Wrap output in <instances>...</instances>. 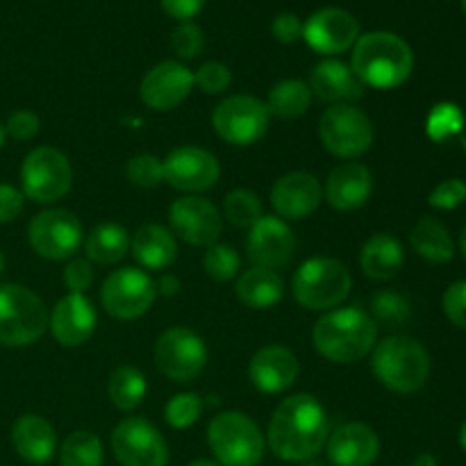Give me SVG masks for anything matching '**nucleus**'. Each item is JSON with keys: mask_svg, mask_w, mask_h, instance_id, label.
I'll return each instance as SVG.
<instances>
[{"mask_svg": "<svg viewBox=\"0 0 466 466\" xmlns=\"http://www.w3.org/2000/svg\"><path fill=\"white\" fill-rule=\"evenodd\" d=\"M137 262L148 271H164L177 259V241L171 230L157 223H146L130 239Z\"/></svg>", "mask_w": 466, "mask_h": 466, "instance_id": "bb28decb", "label": "nucleus"}, {"mask_svg": "<svg viewBox=\"0 0 466 466\" xmlns=\"http://www.w3.org/2000/svg\"><path fill=\"white\" fill-rule=\"evenodd\" d=\"M162 164L164 182L191 196L212 189L221 177L218 159L198 146H177L167 155V159H162Z\"/></svg>", "mask_w": 466, "mask_h": 466, "instance_id": "2eb2a0df", "label": "nucleus"}, {"mask_svg": "<svg viewBox=\"0 0 466 466\" xmlns=\"http://www.w3.org/2000/svg\"><path fill=\"white\" fill-rule=\"evenodd\" d=\"M246 250L255 267L276 268L287 267L296 255V237L289 223L280 217H262L250 228Z\"/></svg>", "mask_w": 466, "mask_h": 466, "instance_id": "6ab92c4d", "label": "nucleus"}, {"mask_svg": "<svg viewBox=\"0 0 466 466\" xmlns=\"http://www.w3.org/2000/svg\"><path fill=\"white\" fill-rule=\"evenodd\" d=\"M59 466H103V444L89 431H76L62 441Z\"/></svg>", "mask_w": 466, "mask_h": 466, "instance_id": "72a5a7b5", "label": "nucleus"}, {"mask_svg": "<svg viewBox=\"0 0 466 466\" xmlns=\"http://www.w3.org/2000/svg\"><path fill=\"white\" fill-rule=\"evenodd\" d=\"M410 244H412L414 253H417L419 258L428 259V262L432 264L451 262L455 255V241L453 237H451L449 228L432 217H423L421 221L412 228Z\"/></svg>", "mask_w": 466, "mask_h": 466, "instance_id": "c756f323", "label": "nucleus"}, {"mask_svg": "<svg viewBox=\"0 0 466 466\" xmlns=\"http://www.w3.org/2000/svg\"><path fill=\"white\" fill-rule=\"evenodd\" d=\"M323 148L341 159H355L373 146V126L355 105H330L319 121Z\"/></svg>", "mask_w": 466, "mask_h": 466, "instance_id": "1a4fd4ad", "label": "nucleus"}, {"mask_svg": "<svg viewBox=\"0 0 466 466\" xmlns=\"http://www.w3.org/2000/svg\"><path fill=\"white\" fill-rule=\"evenodd\" d=\"M203 410V399L198 394L187 391V394H177L168 400L167 408H164V419L176 431H187V428H191L198 421Z\"/></svg>", "mask_w": 466, "mask_h": 466, "instance_id": "4c0bfd02", "label": "nucleus"}, {"mask_svg": "<svg viewBox=\"0 0 466 466\" xmlns=\"http://www.w3.org/2000/svg\"><path fill=\"white\" fill-rule=\"evenodd\" d=\"M299 358L285 346H264L253 355L248 364V378L262 394H282L299 378Z\"/></svg>", "mask_w": 466, "mask_h": 466, "instance_id": "4be33fe9", "label": "nucleus"}, {"mask_svg": "<svg viewBox=\"0 0 466 466\" xmlns=\"http://www.w3.org/2000/svg\"><path fill=\"white\" fill-rule=\"evenodd\" d=\"M157 285V291L164 296H176L177 291H180V280H177L176 276H171V273H164L162 278H159V282H155Z\"/></svg>", "mask_w": 466, "mask_h": 466, "instance_id": "3c124183", "label": "nucleus"}, {"mask_svg": "<svg viewBox=\"0 0 466 466\" xmlns=\"http://www.w3.org/2000/svg\"><path fill=\"white\" fill-rule=\"evenodd\" d=\"M460 250H462V255L466 258V226H464L462 235H460Z\"/></svg>", "mask_w": 466, "mask_h": 466, "instance_id": "6e6d98bb", "label": "nucleus"}, {"mask_svg": "<svg viewBox=\"0 0 466 466\" xmlns=\"http://www.w3.org/2000/svg\"><path fill=\"white\" fill-rule=\"evenodd\" d=\"M267 103L248 94H237L217 105L212 126L217 135L230 146H253L268 132Z\"/></svg>", "mask_w": 466, "mask_h": 466, "instance_id": "9b49d317", "label": "nucleus"}, {"mask_svg": "<svg viewBox=\"0 0 466 466\" xmlns=\"http://www.w3.org/2000/svg\"><path fill=\"white\" fill-rule=\"evenodd\" d=\"M405 264L403 244L390 232H378L367 244L362 246L360 253V267H362L364 276L371 278L376 282L394 280L400 273Z\"/></svg>", "mask_w": 466, "mask_h": 466, "instance_id": "cd10ccee", "label": "nucleus"}, {"mask_svg": "<svg viewBox=\"0 0 466 466\" xmlns=\"http://www.w3.org/2000/svg\"><path fill=\"white\" fill-rule=\"evenodd\" d=\"M328 458L335 466H371L380 455V440L367 423L350 421L337 428L326 441Z\"/></svg>", "mask_w": 466, "mask_h": 466, "instance_id": "5701e85b", "label": "nucleus"}, {"mask_svg": "<svg viewBox=\"0 0 466 466\" xmlns=\"http://www.w3.org/2000/svg\"><path fill=\"white\" fill-rule=\"evenodd\" d=\"M323 200V187L308 171H291L278 177L271 189V205L282 221H300L312 217Z\"/></svg>", "mask_w": 466, "mask_h": 466, "instance_id": "aec40b11", "label": "nucleus"}, {"mask_svg": "<svg viewBox=\"0 0 466 466\" xmlns=\"http://www.w3.org/2000/svg\"><path fill=\"white\" fill-rule=\"evenodd\" d=\"M157 285L146 271L135 267L109 273L100 289V303L109 317L118 321H135L153 308Z\"/></svg>", "mask_w": 466, "mask_h": 466, "instance_id": "f8f14e48", "label": "nucleus"}, {"mask_svg": "<svg viewBox=\"0 0 466 466\" xmlns=\"http://www.w3.org/2000/svg\"><path fill=\"white\" fill-rule=\"evenodd\" d=\"M48 309L44 300L23 285H0V346L35 344L48 328Z\"/></svg>", "mask_w": 466, "mask_h": 466, "instance_id": "0eeeda50", "label": "nucleus"}, {"mask_svg": "<svg viewBox=\"0 0 466 466\" xmlns=\"http://www.w3.org/2000/svg\"><path fill=\"white\" fill-rule=\"evenodd\" d=\"M168 223L173 235L180 237L185 244L209 248L221 237L223 221L217 205L200 196H185L177 198L168 209Z\"/></svg>", "mask_w": 466, "mask_h": 466, "instance_id": "dca6fc26", "label": "nucleus"}, {"mask_svg": "<svg viewBox=\"0 0 466 466\" xmlns=\"http://www.w3.org/2000/svg\"><path fill=\"white\" fill-rule=\"evenodd\" d=\"M146 391H148L146 376L137 367H130V364L116 367L112 371V376H109V400H112L114 408L121 410V412H132V410L139 408L146 399Z\"/></svg>", "mask_w": 466, "mask_h": 466, "instance_id": "2f4dec72", "label": "nucleus"}, {"mask_svg": "<svg viewBox=\"0 0 466 466\" xmlns=\"http://www.w3.org/2000/svg\"><path fill=\"white\" fill-rule=\"evenodd\" d=\"M353 278L350 271L332 258H312L305 259L296 271L291 291L300 308L312 312H330L332 308L341 305L350 294Z\"/></svg>", "mask_w": 466, "mask_h": 466, "instance_id": "423d86ee", "label": "nucleus"}, {"mask_svg": "<svg viewBox=\"0 0 466 466\" xmlns=\"http://www.w3.org/2000/svg\"><path fill=\"white\" fill-rule=\"evenodd\" d=\"M130 250V235L118 223H100L85 241L86 259L96 264H118Z\"/></svg>", "mask_w": 466, "mask_h": 466, "instance_id": "7c9ffc66", "label": "nucleus"}, {"mask_svg": "<svg viewBox=\"0 0 466 466\" xmlns=\"http://www.w3.org/2000/svg\"><path fill=\"white\" fill-rule=\"evenodd\" d=\"M350 68L362 85L390 91L405 85L414 71V53L394 32H369L353 46Z\"/></svg>", "mask_w": 466, "mask_h": 466, "instance_id": "f03ea898", "label": "nucleus"}, {"mask_svg": "<svg viewBox=\"0 0 466 466\" xmlns=\"http://www.w3.org/2000/svg\"><path fill=\"white\" fill-rule=\"evenodd\" d=\"M237 299L250 309H271L285 299V282L271 268L253 267L237 280Z\"/></svg>", "mask_w": 466, "mask_h": 466, "instance_id": "c85d7f7f", "label": "nucleus"}, {"mask_svg": "<svg viewBox=\"0 0 466 466\" xmlns=\"http://www.w3.org/2000/svg\"><path fill=\"white\" fill-rule=\"evenodd\" d=\"M460 446H462L466 453V421L462 423V428H460Z\"/></svg>", "mask_w": 466, "mask_h": 466, "instance_id": "5fc2aeb1", "label": "nucleus"}, {"mask_svg": "<svg viewBox=\"0 0 466 466\" xmlns=\"http://www.w3.org/2000/svg\"><path fill=\"white\" fill-rule=\"evenodd\" d=\"M371 353L373 376L396 394H414L431 378V355L412 337H387Z\"/></svg>", "mask_w": 466, "mask_h": 466, "instance_id": "20e7f679", "label": "nucleus"}, {"mask_svg": "<svg viewBox=\"0 0 466 466\" xmlns=\"http://www.w3.org/2000/svg\"><path fill=\"white\" fill-rule=\"evenodd\" d=\"M330 437L328 412L312 394H296L282 400L268 423V449L285 462L317 458Z\"/></svg>", "mask_w": 466, "mask_h": 466, "instance_id": "f257e3e1", "label": "nucleus"}, {"mask_svg": "<svg viewBox=\"0 0 466 466\" xmlns=\"http://www.w3.org/2000/svg\"><path fill=\"white\" fill-rule=\"evenodd\" d=\"M373 194V176L364 164H339L326 180V200L337 212H355Z\"/></svg>", "mask_w": 466, "mask_h": 466, "instance_id": "b1692460", "label": "nucleus"}, {"mask_svg": "<svg viewBox=\"0 0 466 466\" xmlns=\"http://www.w3.org/2000/svg\"><path fill=\"white\" fill-rule=\"evenodd\" d=\"M171 48L180 59H194L203 53L205 48V35L196 23L185 21L173 30L171 35Z\"/></svg>", "mask_w": 466, "mask_h": 466, "instance_id": "a19ab883", "label": "nucleus"}, {"mask_svg": "<svg viewBox=\"0 0 466 466\" xmlns=\"http://www.w3.org/2000/svg\"><path fill=\"white\" fill-rule=\"evenodd\" d=\"M3 268H5V259H3V255H0V276H3Z\"/></svg>", "mask_w": 466, "mask_h": 466, "instance_id": "13d9d810", "label": "nucleus"}, {"mask_svg": "<svg viewBox=\"0 0 466 466\" xmlns=\"http://www.w3.org/2000/svg\"><path fill=\"white\" fill-rule=\"evenodd\" d=\"M164 7V12L168 14L176 21H191L194 16H198L200 9L205 7V0H159Z\"/></svg>", "mask_w": 466, "mask_h": 466, "instance_id": "8fccbe9b", "label": "nucleus"}, {"mask_svg": "<svg viewBox=\"0 0 466 466\" xmlns=\"http://www.w3.org/2000/svg\"><path fill=\"white\" fill-rule=\"evenodd\" d=\"M27 241L39 258L64 262L82 246V223L68 209H44L27 226Z\"/></svg>", "mask_w": 466, "mask_h": 466, "instance_id": "ddd939ff", "label": "nucleus"}, {"mask_svg": "<svg viewBox=\"0 0 466 466\" xmlns=\"http://www.w3.org/2000/svg\"><path fill=\"white\" fill-rule=\"evenodd\" d=\"M205 273L217 282H230L239 273L241 259L237 250L228 244H212L203 259Z\"/></svg>", "mask_w": 466, "mask_h": 466, "instance_id": "e433bc0d", "label": "nucleus"}, {"mask_svg": "<svg viewBox=\"0 0 466 466\" xmlns=\"http://www.w3.org/2000/svg\"><path fill=\"white\" fill-rule=\"evenodd\" d=\"M194 89V73L180 62H159L144 76L139 96L146 107L155 112H171L187 100Z\"/></svg>", "mask_w": 466, "mask_h": 466, "instance_id": "a211bd4d", "label": "nucleus"}, {"mask_svg": "<svg viewBox=\"0 0 466 466\" xmlns=\"http://www.w3.org/2000/svg\"><path fill=\"white\" fill-rule=\"evenodd\" d=\"M466 200V182L451 177V180L440 182L428 196V203L435 209H455Z\"/></svg>", "mask_w": 466, "mask_h": 466, "instance_id": "37998d69", "label": "nucleus"}, {"mask_svg": "<svg viewBox=\"0 0 466 466\" xmlns=\"http://www.w3.org/2000/svg\"><path fill=\"white\" fill-rule=\"evenodd\" d=\"M271 32L280 44H294V41H299L303 36V21L291 12L278 14L273 18Z\"/></svg>", "mask_w": 466, "mask_h": 466, "instance_id": "09e8293b", "label": "nucleus"}, {"mask_svg": "<svg viewBox=\"0 0 466 466\" xmlns=\"http://www.w3.org/2000/svg\"><path fill=\"white\" fill-rule=\"evenodd\" d=\"M25 208V196L12 185H0V223H12L21 217Z\"/></svg>", "mask_w": 466, "mask_h": 466, "instance_id": "de8ad7c7", "label": "nucleus"}, {"mask_svg": "<svg viewBox=\"0 0 466 466\" xmlns=\"http://www.w3.org/2000/svg\"><path fill=\"white\" fill-rule=\"evenodd\" d=\"M371 309L378 321L387 323V326H403L412 317L410 303L396 291H380V294L373 296Z\"/></svg>", "mask_w": 466, "mask_h": 466, "instance_id": "ea45409f", "label": "nucleus"}, {"mask_svg": "<svg viewBox=\"0 0 466 466\" xmlns=\"http://www.w3.org/2000/svg\"><path fill=\"white\" fill-rule=\"evenodd\" d=\"M187 466H221V464L214 462V460H196V462H191Z\"/></svg>", "mask_w": 466, "mask_h": 466, "instance_id": "864d4df0", "label": "nucleus"}, {"mask_svg": "<svg viewBox=\"0 0 466 466\" xmlns=\"http://www.w3.org/2000/svg\"><path fill=\"white\" fill-rule=\"evenodd\" d=\"M62 280L68 294H85L94 282V267H91L89 259H71L64 267Z\"/></svg>", "mask_w": 466, "mask_h": 466, "instance_id": "c03bdc74", "label": "nucleus"}, {"mask_svg": "<svg viewBox=\"0 0 466 466\" xmlns=\"http://www.w3.org/2000/svg\"><path fill=\"white\" fill-rule=\"evenodd\" d=\"M23 196L35 203H57L71 191L73 168L66 155L50 146L30 150L21 167Z\"/></svg>", "mask_w": 466, "mask_h": 466, "instance_id": "6e6552de", "label": "nucleus"}, {"mask_svg": "<svg viewBox=\"0 0 466 466\" xmlns=\"http://www.w3.org/2000/svg\"><path fill=\"white\" fill-rule=\"evenodd\" d=\"M312 105V89L303 80H282L268 91L267 109L278 118H299Z\"/></svg>", "mask_w": 466, "mask_h": 466, "instance_id": "473e14b6", "label": "nucleus"}, {"mask_svg": "<svg viewBox=\"0 0 466 466\" xmlns=\"http://www.w3.org/2000/svg\"><path fill=\"white\" fill-rule=\"evenodd\" d=\"M3 144H5V127L3 123H0V148H3Z\"/></svg>", "mask_w": 466, "mask_h": 466, "instance_id": "4d7b16f0", "label": "nucleus"}, {"mask_svg": "<svg viewBox=\"0 0 466 466\" xmlns=\"http://www.w3.org/2000/svg\"><path fill=\"white\" fill-rule=\"evenodd\" d=\"M462 7H464V14H466V0H462Z\"/></svg>", "mask_w": 466, "mask_h": 466, "instance_id": "bf43d9fd", "label": "nucleus"}, {"mask_svg": "<svg viewBox=\"0 0 466 466\" xmlns=\"http://www.w3.org/2000/svg\"><path fill=\"white\" fill-rule=\"evenodd\" d=\"M232 73L223 62H205L198 71L194 73V85L203 94H223L230 86Z\"/></svg>", "mask_w": 466, "mask_h": 466, "instance_id": "79ce46f5", "label": "nucleus"}, {"mask_svg": "<svg viewBox=\"0 0 466 466\" xmlns=\"http://www.w3.org/2000/svg\"><path fill=\"white\" fill-rule=\"evenodd\" d=\"M41 121L35 112L30 109H18L12 116L7 118V126H5V135H9L16 141H30L39 135Z\"/></svg>", "mask_w": 466, "mask_h": 466, "instance_id": "a18cd8bd", "label": "nucleus"}, {"mask_svg": "<svg viewBox=\"0 0 466 466\" xmlns=\"http://www.w3.org/2000/svg\"><path fill=\"white\" fill-rule=\"evenodd\" d=\"M412 466H437V460H435V455L421 453V455H417V458H414Z\"/></svg>", "mask_w": 466, "mask_h": 466, "instance_id": "603ef678", "label": "nucleus"}, {"mask_svg": "<svg viewBox=\"0 0 466 466\" xmlns=\"http://www.w3.org/2000/svg\"><path fill=\"white\" fill-rule=\"evenodd\" d=\"M127 180L141 189H153V187L162 185L164 182V164L150 153L135 155L126 167Z\"/></svg>", "mask_w": 466, "mask_h": 466, "instance_id": "58836bf2", "label": "nucleus"}, {"mask_svg": "<svg viewBox=\"0 0 466 466\" xmlns=\"http://www.w3.org/2000/svg\"><path fill=\"white\" fill-rule=\"evenodd\" d=\"M441 305H444V312L449 317V321L466 330V280L453 282L446 289Z\"/></svg>", "mask_w": 466, "mask_h": 466, "instance_id": "49530a36", "label": "nucleus"}, {"mask_svg": "<svg viewBox=\"0 0 466 466\" xmlns=\"http://www.w3.org/2000/svg\"><path fill=\"white\" fill-rule=\"evenodd\" d=\"M223 214H226V218L232 226L253 228L264 217V208L262 200H259V196L255 191L235 189L226 196Z\"/></svg>", "mask_w": 466, "mask_h": 466, "instance_id": "f704fd0d", "label": "nucleus"}, {"mask_svg": "<svg viewBox=\"0 0 466 466\" xmlns=\"http://www.w3.org/2000/svg\"><path fill=\"white\" fill-rule=\"evenodd\" d=\"M96 323H98V317H96L94 303L85 294H66L48 317L55 341L66 349L86 344L94 335Z\"/></svg>", "mask_w": 466, "mask_h": 466, "instance_id": "412c9836", "label": "nucleus"}, {"mask_svg": "<svg viewBox=\"0 0 466 466\" xmlns=\"http://www.w3.org/2000/svg\"><path fill=\"white\" fill-rule=\"evenodd\" d=\"M208 444L221 466H258L267 453V437L244 412H221L209 421Z\"/></svg>", "mask_w": 466, "mask_h": 466, "instance_id": "39448f33", "label": "nucleus"}, {"mask_svg": "<svg viewBox=\"0 0 466 466\" xmlns=\"http://www.w3.org/2000/svg\"><path fill=\"white\" fill-rule=\"evenodd\" d=\"M155 364L168 380L189 385L208 364V346L191 328H168L155 341Z\"/></svg>", "mask_w": 466, "mask_h": 466, "instance_id": "9d476101", "label": "nucleus"}, {"mask_svg": "<svg viewBox=\"0 0 466 466\" xmlns=\"http://www.w3.org/2000/svg\"><path fill=\"white\" fill-rule=\"evenodd\" d=\"M464 127V114L458 105L453 103H440L432 107L428 114V137L432 141H446L451 137L460 135Z\"/></svg>", "mask_w": 466, "mask_h": 466, "instance_id": "c9c22d12", "label": "nucleus"}, {"mask_svg": "<svg viewBox=\"0 0 466 466\" xmlns=\"http://www.w3.org/2000/svg\"><path fill=\"white\" fill-rule=\"evenodd\" d=\"M112 453L121 466H167L168 446L157 428L141 417H127L114 428Z\"/></svg>", "mask_w": 466, "mask_h": 466, "instance_id": "4468645a", "label": "nucleus"}, {"mask_svg": "<svg viewBox=\"0 0 466 466\" xmlns=\"http://www.w3.org/2000/svg\"><path fill=\"white\" fill-rule=\"evenodd\" d=\"M303 39L319 55L346 53L360 39V23L341 7L319 9L303 23Z\"/></svg>", "mask_w": 466, "mask_h": 466, "instance_id": "f3484780", "label": "nucleus"}, {"mask_svg": "<svg viewBox=\"0 0 466 466\" xmlns=\"http://www.w3.org/2000/svg\"><path fill=\"white\" fill-rule=\"evenodd\" d=\"M309 89L312 96L330 105H353L364 96V85L353 68L339 59H323L317 64L309 77Z\"/></svg>", "mask_w": 466, "mask_h": 466, "instance_id": "393cba45", "label": "nucleus"}, {"mask_svg": "<svg viewBox=\"0 0 466 466\" xmlns=\"http://www.w3.org/2000/svg\"><path fill=\"white\" fill-rule=\"evenodd\" d=\"M378 323L358 308L330 309L312 330L314 349L332 364H353L376 349Z\"/></svg>", "mask_w": 466, "mask_h": 466, "instance_id": "7ed1b4c3", "label": "nucleus"}, {"mask_svg": "<svg viewBox=\"0 0 466 466\" xmlns=\"http://www.w3.org/2000/svg\"><path fill=\"white\" fill-rule=\"evenodd\" d=\"M12 446L27 464L44 466L53 460L57 435L48 419L39 414H23L12 426Z\"/></svg>", "mask_w": 466, "mask_h": 466, "instance_id": "a878e982", "label": "nucleus"}]
</instances>
